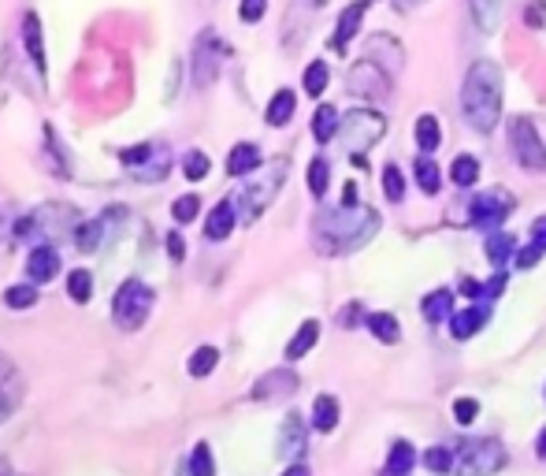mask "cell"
<instances>
[{"label":"cell","mask_w":546,"mask_h":476,"mask_svg":"<svg viewBox=\"0 0 546 476\" xmlns=\"http://www.w3.org/2000/svg\"><path fill=\"white\" fill-rule=\"evenodd\" d=\"M379 231V212L368 205H338L320 209L312 220V246L324 257H342L368 246Z\"/></svg>","instance_id":"cell-1"},{"label":"cell","mask_w":546,"mask_h":476,"mask_svg":"<svg viewBox=\"0 0 546 476\" xmlns=\"http://www.w3.org/2000/svg\"><path fill=\"white\" fill-rule=\"evenodd\" d=\"M461 112L476 134H491L502 119V71L491 60H476L461 86Z\"/></svg>","instance_id":"cell-2"},{"label":"cell","mask_w":546,"mask_h":476,"mask_svg":"<svg viewBox=\"0 0 546 476\" xmlns=\"http://www.w3.org/2000/svg\"><path fill=\"white\" fill-rule=\"evenodd\" d=\"M78 224H82V220H78V212L71 209V205L52 201V205H38V209L30 212V216H23V220H15L12 235L19 238V242H38V246L49 242L52 246L56 238L75 235Z\"/></svg>","instance_id":"cell-3"},{"label":"cell","mask_w":546,"mask_h":476,"mask_svg":"<svg viewBox=\"0 0 546 476\" xmlns=\"http://www.w3.org/2000/svg\"><path fill=\"white\" fill-rule=\"evenodd\" d=\"M509 462L506 447L498 439H465L454 447V473L457 476H494Z\"/></svg>","instance_id":"cell-4"},{"label":"cell","mask_w":546,"mask_h":476,"mask_svg":"<svg viewBox=\"0 0 546 476\" xmlns=\"http://www.w3.org/2000/svg\"><path fill=\"white\" fill-rule=\"evenodd\" d=\"M153 302H156V294L149 283L127 279L116 291V298H112V320H116L123 331H138L145 320H149V313H153Z\"/></svg>","instance_id":"cell-5"},{"label":"cell","mask_w":546,"mask_h":476,"mask_svg":"<svg viewBox=\"0 0 546 476\" xmlns=\"http://www.w3.org/2000/svg\"><path fill=\"white\" fill-rule=\"evenodd\" d=\"M383 134H387V119L379 116L376 108H353L342 116V127H338V138L346 142L350 157H364Z\"/></svg>","instance_id":"cell-6"},{"label":"cell","mask_w":546,"mask_h":476,"mask_svg":"<svg viewBox=\"0 0 546 476\" xmlns=\"http://www.w3.org/2000/svg\"><path fill=\"white\" fill-rule=\"evenodd\" d=\"M509 153H513V160H517L524 172L532 175L546 172V146L528 116L509 119Z\"/></svg>","instance_id":"cell-7"},{"label":"cell","mask_w":546,"mask_h":476,"mask_svg":"<svg viewBox=\"0 0 546 476\" xmlns=\"http://www.w3.org/2000/svg\"><path fill=\"white\" fill-rule=\"evenodd\" d=\"M231 56V49H227V41L216 34V30H201L194 41V53H190V67H194V86H201V90H208L212 82L220 79V67L223 60Z\"/></svg>","instance_id":"cell-8"},{"label":"cell","mask_w":546,"mask_h":476,"mask_svg":"<svg viewBox=\"0 0 546 476\" xmlns=\"http://www.w3.org/2000/svg\"><path fill=\"white\" fill-rule=\"evenodd\" d=\"M286 179V160H275L272 172L264 175V179H257V183H246L242 186V194H238V220H246V224H253L260 212L268 209L275 201V194H279V186H283Z\"/></svg>","instance_id":"cell-9"},{"label":"cell","mask_w":546,"mask_h":476,"mask_svg":"<svg viewBox=\"0 0 546 476\" xmlns=\"http://www.w3.org/2000/svg\"><path fill=\"white\" fill-rule=\"evenodd\" d=\"M346 90L353 97H361V101H387L390 90H394V75H390L387 67H379L376 60L361 56L350 67V75H346Z\"/></svg>","instance_id":"cell-10"},{"label":"cell","mask_w":546,"mask_h":476,"mask_svg":"<svg viewBox=\"0 0 546 476\" xmlns=\"http://www.w3.org/2000/svg\"><path fill=\"white\" fill-rule=\"evenodd\" d=\"M513 209H517L513 194H506V190H483V194H476V198L468 201V227H480V231L491 235V231H498L513 216Z\"/></svg>","instance_id":"cell-11"},{"label":"cell","mask_w":546,"mask_h":476,"mask_svg":"<svg viewBox=\"0 0 546 476\" xmlns=\"http://www.w3.org/2000/svg\"><path fill=\"white\" fill-rule=\"evenodd\" d=\"M294 391H298V372L272 369V372H264L257 384H253L249 398H253V402H275V398H290Z\"/></svg>","instance_id":"cell-12"},{"label":"cell","mask_w":546,"mask_h":476,"mask_svg":"<svg viewBox=\"0 0 546 476\" xmlns=\"http://www.w3.org/2000/svg\"><path fill=\"white\" fill-rule=\"evenodd\" d=\"M364 12H368V0H353L346 12L338 15V27H335V34L327 38V49L335 56H342L346 49H350V41L357 38V30H361V19H364Z\"/></svg>","instance_id":"cell-13"},{"label":"cell","mask_w":546,"mask_h":476,"mask_svg":"<svg viewBox=\"0 0 546 476\" xmlns=\"http://www.w3.org/2000/svg\"><path fill=\"white\" fill-rule=\"evenodd\" d=\"M364 56H368V60H376L379 67H387L390 75H398L402 64H405L402 41L390 38V34H372V38L364 41Z\"/></svg>","instance_id":"cell-14"},{"label":"cell","mask_w":546,"mask_h":476,"mask_svg":"<svg viewBox=\"0 0 546 476\" xmlns=\"http://www.w3.org/2000/svg\"><path fill=\"white\" fill-rule=\"evenodd\" d=\"M309 447V432H305V421H301V413H290L279 428V439H275V450H279V458H301Z\"/></svg>","instance_id":"cell-15"},{"label":"cell","mask_w":546,"mask_h":476,"mask_svg":"<svg viewBox=\"0 0 546 476\" xmlns=\"http://www.w3.org/2000/svg\"><path fill=\"white\" fill-rule=\"evenodd\" d=\"M487 320H491V305L487 302L468 305V309H461V313L450 317V335H454L457 343H465V339H472L480 328H487Z\"/></svg>","instance_id":"cell-16"},{"label":"cell","mask_w":546,"mask_h":476,"mask_svg":"<svg viewBox=\"0 0 546 476\" xmlns=\"http://www.w3.org/2000/svg\"><path fill=\"white\" fill-rule=\"evenodd\" d=\"M52 276H60V253H56V246H34L30 250V257H26V279L30 283H49Z\"/></svg>","instance_id":"cell-17"},{"label":"cell","mask_w":546,"mask_h":476,"mask_svg":"<svg viewBox=\"0 0 546 476\" xmlns=\"http://www.w3.org/2000/svg\"><path fill=\"white\" fill-rule=\"evenodd\" d=\"M23 49L30 56V64L45 79V34H41V15L38 12H26L23 15Z\"/></svg>","instance_id":"cell-18"},{"label":"cell","mask_w":546,"mask_h":476,"mask_svg":"<svg viewBox=\"0 0 546 476\" xmlns=\"http://www.w3.org/2000/svg\"><path fill=\"white\" fill-rule=\"evenodd\" d=\"M234 227H238V205H234V201H220V205H212V212L205 216V238H208V242H223V238H231Z\"/></svg>","instance_id":"cell-19"},{"label":"cell","mask_w":546,"mask_h":476,"mask_svg":"<svg viewBox=\"0 0 546 476\" xmlns=\"http://www.w3.org/2000/svg\"><path fill=\"white\" fill-rule=\"evenodd\" d=\"M260 164H264V157H260V149L253 146V142H238V146L227 153V175H234V179L253 175Z\"/></svg>","instance_id":"cell-20"},{"label":"cell","mask_w":546,"mask_h":476,"mask_svg":"<svg viewBox=\"0 0 546 476\" xmlns=\"http://www.w3.org/2000/svg\"><path fill=\"white\" fill-rule=\"evenodd\" d=\"M294 108H298V93L275 90L268 108H264V123H268V127H286V123L294 119Z\"/></svg>","instance_id":"cell-21"},{"label":"cell","mask_w":546,"mask_h":476,"mask_svg":"<svg viewBox=\"0 0 546 476\" xmlns=\"http://www.w3.org/2000/svg\"><path fill=\"white\" fill-rule=\"evenodd\" d=\"M420 313H424V320H428V324H442V320H450V317H454V291L439 287V291L424 294V302H420Z\"/></svg>","instance_id":"cell-22"},{"label":"cell","mask_w":546,"mask_h":476,"mask_svg":"<svg viewBox=\"0 0 546 476\" xmlns=\"http://www.w3.org/2000/svg\"><path fill=\"white\" fill-rule=\"evenodd\" d=\"M483 250H487V261L494 268H506L517 257V238L509 235V231H491L487 242H483Z\"/></svg>","instance_id":"cell-23"},{"label":"cell","mask_w":546,"mask_h":476,"mask_svg":"<svg viewBox=\"0 0 546 476\" xmlns=\"http://www.w3.org/2000/svg\"><path fill=\"white\" fill-rule=\"evenodd\" d=\"M416 462H420V458H416L413 443H409V439H394V443H390L387 469H383V476H409Z\"/></svg>","instance_id":"cell-24"},{"label":"cell","mask_w":546,"mask_h":476,"mask_svg":"<svg viewBox=\"0 0 546 476\" xmlns=\"http://www.w3.org/2000/svg\"><path fill=\"white\" fill-rule=\"evenodd\" d=\"M171 172V149L164 146V142H156V149H153V157L145 160L142 168H134V179H142V183H160L164 175Z\"/></svg>","instance_id":"cell-25"},{"label":"cell","mask_w":546,"mask_h":476,"mask_svg":"<svg viewBox=\"0 0 546 476\" xmlns=\"http://www.w3.org/2000/svg\"><path fill=\"white\" fill-rule=\"evenodd\" d=\"M338 127H342V116H338L335 105H320L316 108V116H312V138L327 146V142H335Z\"/></svg>","instance_id":"cell-26"},{"label":"cell","mask_w":546,"mask_h":476,"mask_svg":"<svg viewBox=\"0 0 546 476\" xmlns=\"http://www.w3.org/2000/svg\"><path fill=\"white\" fill-rule=\"evenodd\" d=\"M316 339H320V320H305V324L294 331V339L286 343V361H301V357L316 346Z\"/></svg>","instance_id":"cell-27"},{"label":"cell","mask_w":546,"mask_h":476,"mask_svg":"<svg viewBox=\"0 0 546 476\" xmlns=\"http://www.w3.org/2000/svg\"><path fill=\"white\" fill-rule=\"evenodd\" d=\"M413 138H416V146H420V153H424V157H431V153L439 149V142H442L439 119H435V116H416Z\"/></svg>","instance_id":"cell-28"},{"label":"cell","mask_w":546,"mask_h":476,"mask_svg":"<svg viewBox=\"0 0 546 476\" xmlns=\"http://www.w3.org/2000/svg\"><path fill=\"white\" fill-rule=\"evenodd\" d=\"M338 417H342V410H338L335 395H320L312 402V428H316V432H335Z\"/></svg>","instance_id":"cell-29"},{"label":"cell","mask_w":546,"mask_h":476,"mask_svg":"<svg viewBox=\"0 0 546 476\" xmlns=\"http://www.w3.org/2000/svg\"><path fill=\"white\" fill-rule=\"evenodd\" d=\"M413 175H416V186H420V190H424V194H428V198H435V194H439V190H442L439 164H435V160H431V157H424V153H420V157H416V164H413Z\"/></svg>","instance_id":"cell-30"},{"label":"cell","mask_w":546,"mask_h":476,"mask_svg":"<svg viewBox=\"0 0 546 476\" xmlns=\"http://www.w3.org/2000/svg\"><path fill=\"white\" fill-rule=\"evenodd\" d=\"M468 4H472V23H476V30L491 34V30L498 27V19H502V4H506V0H468Z\"/></svg>","instance_id":"cell-31"},{"label":"cell","mask_w":546,"mask_h":476,"mask_svg":"<svg viewBox=\"0 0 546 476\" xmlns=\"http://www.w3.org/2000/svg\"><path fill=\"white\" fill-rule=\"evenodd\" d=\"M364 324H368V331H372V335H376L379 343H398V339H402V324H398V317H394V313H368V320H364Z\"/></svg>","instance_id":"cell-32"},{"label":"cell","mask_w":546,"mask_h":476,"mask_svg":"<svg viewBox=\"0 0 546 476\" xmlns=\"http://www.w3.org/2000/svg\"><path fill=\"white\" fill-rule=\"evenodd\" d=\"M216 365H220V350L216 346H197L194 354H190V361H186V372L194 380H205V376L216 372Z\"/></svg>","instance_id":"cell-33"},{"label":"cell","mask_w":546,"mask_h":476,"mask_svg":"<svg viewBox=\"0 0 546 476\" xmlns=\"http://www.w3.org/2000/svg\"><path fill=\"white\" fill-rule=\"evenodd\" d=\"M4 305L8 309H15V313H23V309H34L38 305V283H15V287H8L4 291Z\"/></svg>","instance_id":"cell-34"},{"label":"cell","mask_w":546,"mask_h":476,"mask_svg":"<svg viewBox=\"0 0 546 476\" xmlns=\"http://www.w3.org/2000/svg\"><path fill=\"white\" fill-rule=\"evenodd\" d=\"M67 298L78 305H86L93 298V272L86 268H75V272H67Z\"/></svg>","instance_id":"cell-35"},{"label":"cell","mask_w":546,"mask_h":476,"mask_svg":"<svg viewBox=\"0 0 546 476\" xmlns=\"http://www.w3.org/2000/svg\"><path fill=\"white\" fill-rule=\"evenodd\" d=\"M450 179H454V186H476V179H480V160L472 157V153L454 157V164H450Z\"/></svg>","instance_id":"cell-36"},{"label":"cell","mask_w":546,"mask_h":476,"mask_svg":"<svg viewBox=\"0 0 546 476\" xmlns=\"http://www.w3.org/2000/svg\"><path fill=\"white\" fill-rule=\"evenodd\" d=\"M104 220H86V224H78L75 227V246L82 253H93L97 246H101V238H104Z\"/></svg>","instance_id":"cell-37"},{"label":"cell","mask_w":546,"mask_h":476,"mask_svg":"<svg viewBox=\"0 0 546 476\" xmlns=\"http://www.w3.org/2000/svg\"><path fill=\"white\" fill-rule=\"evenodd\" d=\"M327 82H331V71H327V64H324V60H312V64L305 67V79H301L305 93H309V97H320V93L327 90Z\"/></svg>","instance_id":"cell-38"},{"label":"cell","mask_w":546,"mask_h":476,"mask_svg":"<svg viewBox=\"0 0 546 476\" xmlns=\"http://www.w3.org/2000/svg\"><path fill=\"white\" fill-rule=\"evenodd\" d=\"M327 186H331V164L324 157H312L309 160V190L312 198H324Z\"/></svg>","instance_id":"cell-39"},{"label":"cell","mask_w":546,"mask_h":476,"mask_svg":"<svg viewBox=\"0 0 546 476\" xmlns=\"http://www.w3.org/2000/svg\"><path fill=\"white\" fill-rule=\"evenodd\" d=\"M208 168H212V160H208V153H201V149H190V153L182 157V175H186L190 183H201L208 175Z\"/></svg>","instance_id":"cell-40"},{"label":"cell","mask_w":546,"mask_h":476,"mask_svg":"<svg viewBox=\"0 0 546 476\" xmlns=\"http://www.w3.org/2000/svg\"><path fill=\"white\" fill-rule=\"evenodd\" d=\"M424 469L431 473H454V450L450 447H428L424 450Z\"/></svg>","instance_id":"cell-41"},{"label":"cell","mask_w":546,"mask_h":476,"mask_svg":"<svg viewBox=\"0 0 546 476\" xmlns=\"http://www.w3.org/2000/svg\"><path fill=\"white\" fill-rule=\"evenodd\" d=\"M383 194H387V201H405V175H402V168L398 164H387L383 168Z\"/></svg>","instance_id":"cell-42"},{"label":"cell","mask_w":546,"mask_h":476,"mask_svg":"<svg viewBox=\"0 0 546 476\" xmlns=\"http://www.w3.org/2000/svg\"><path fill=\"white\" fill-rule=\"evenodd\" d=\"M190 476H216V462H212V447L197 443L190 450Z\"/></svg>","instance_id":"cell-43"},{"label":"cell","mask_w":546,"mask_h":476,"mask_svg":"<svg viewBox=\"0 0 546 476\" xmlns=\"http://www.w3.org/2000/svg\"><path fill=\"white\" fill-rule=\"evenodd\" d=\"M197 212H201V198H197V194H182V198H175V205H171L175 224H190V220H197Z\"/></svg>","instance_id":"cell-44"},{"label":"cell","mask_w":546,"mask_h":476,"mask_svg":"<svg viewBox=\"0 0 546 476\" xmlns=\"http://www.w3.org/2000/svg\"><path fill=\"white\" fill-rule=\"evenodd\" d=\"M45 149H49V157L56 160V175L60 179H67V157H64V149H60V138H56V131H52L49 123H45Z\"/></svg>","instance_id":"cell-45"},{"label":"cell","mask_w":546,"mask_h":476,"mask_svg":"<svg viewBox=\"0 0 546 476\" xmlns=\"http://www.w3.org/2000/svg\"><path fill=\"white\" fill-rule=\"evenodd\" d=\"M506 283H509L506 268H498V272H494V276L487 279V283H483V291H480V302H487V305H491L494 298H498V294L506 291Z\"/></svg>","instance_id":"cell-46"},{"label":"cell","mask_w":546,"mask_h":476,"mask_svg":"<svg viewBox=\"0 0 546 476\" xmlns=\"http://www.w3.org/2000/svg\"><path fill=\"white\" fill-rule=\"evenodd\" d=\"M524 23H528V30H546V0H528Z\"/></svg>","instance_id":"cell-47"},{"label":"cell","mask_w":546,"mask_h":476,"mask_svg":"<svg viewBox=\"0 0 546 476\" xmlns=\"http://www.w3.org/2000/svg\"><path fill=\"white\" fill-rule=\"evenodd\" d=\"M480 417V402L476 398H457L454 402V421L457 424H472Z\"/></svg>","instance_id":"cell-48"},{"label":"cell","mask_w":546,"mask_h":476,"mask_svg":"<svg viewBox=\"0 0 546 476\" xmlns=\"http://www.w3.org/2000/svg\"><path fill=\"white\" fill-rule=\"evenodd\" d=\"M264 12H268V0H242V4H238V19H242V23H260Z\"/></svg>","instance_id":"cell-49"},{"label":"cell","mask_w":546,"mask_h":476,"mask_svg":"<svg viewBox=\"0 0 546 476\" xmlns=\"http://www.w3.org/2000/svg\"><path fill=\"white\" fill-rule=\"evenodd\" d=\"M364 305L361 302H350V305H342V313H338V324L342 328H357V324H364Z\"/></svg>","instance_id":"cell-50"},{"label":"cell","mask_w":546,"mask_h":476,"mask_svg":"<svg viewBox=\"0 0 546 476\" xmlns=\"http://www.w3.org/2000/svg\"><path fill=\"white\" fill-rule=\"evenodd\" d=\"M543 246H535V242H532V246H524V250H517V257H513V265H517V268H535V265H539V261H543Z\"/></svg>","instance_id":"cell-51"},{"label":"cell","mask_w":546,"mask_h":476,"mask_svg":"<svg viewBox=\"0 0 546 476\" xmlns=\"http://www.w3.org/2000/svg\"><path fill=\"white\" fill-rule=\"evenodd\" d=\"M168 257L175 261V265H182V261H186V242H182L179 231H171V235H168Z\"/></svg>","instance_id":"cell-52"},{"label":"cell","mask_w":546,"mask_h":476,"mask_svg":"<svg viewBox=\"0 0 546 476\" xmlns=\"http://www.w3.org/2000/svg\"><path fill=\"white\" fill-rule=\"evenodd\" d=\"M15 406H19V391H0V424L12 417Z\"/></svg>","instance_id":"cell-53"},{"label":"cell","mask_w":546,"mask_h":476,"mask_svg":"<svg viewBox=\"0 0 546 476\" xmlns=\"http://www.w3.org/2000/svg\"><path fill=\"white\" fill-rule=\"evenodd\" d=\"M12 380H15V361L8 354H0V391H8Z\"/></svg>","instance_id":"cell-54"},{"label":"cell","mask_w":546,"mask_h":476,"mask_svg":"<svg viewBox=\"0 0 546 476\" xmlns=\"http://www.w3.org/2000/svg\"><path fill=\"white\" fill-rule=\"evenodd\" d=\"M532 242L546 250V216H539V220L532 224Z\"/></svg>","instance_id":"cell-55"},{"label":"cell","mask_w":546,"mask_h":476,"mask_svg":"<svg viewBox=\"0 0 546 476\" xmlns=\"http://www.w3.org/2000/svg\"><path fill=\"white\" fill-rule=\"evenodd\" d=\"M12 216H8V205H0V238L4 235H12Z\"/></svg>","instance_id":"cell-56"},{"label":"cell","mask_w":546,"mask_h":476,"mask_svg":"<svg viewBox=\"0 0 546 476\" xmlns=\"http://www.w3.org/2000/svg\"><path fill=\"white\" fill-rule=\"evenodd\" d=\"M342 205H357V186L346 183V190H342Z\"/></svg>","instance_id":"cell-57"},{"label":"cell","mask_w":546,"mask_h":476,"mask_svg":"<svg viewBox=\"0 0 546 476\" xmlns=\"http://www.w3.org/2000/svg\"><path fill=\"white\" fill-rule=\"evenodd\" d=\"M535 454H539V458L546 462V424H543V432L535 436Z\"/></svg>","instance_id":"cell-58"},{"label":"cell","mask_w":546,"mask_h":476,"mask_svg":"<svg viewBox=\"0 0 546 476\" xmlns=\"http://www.w3.org/2000/svg\"><path fill=\"white\" fill-rule=\"evenodd\" d=\"M279 476H312V473H309V465L294 462V465H290V469H286V473H279Z\"/></svg>","instance_id":"cell-59"},{"label":"cell","mask_w":546,"mask_h":476,"mask_svg":"<svg viewBox=\"0 0 546 476\" xmlns=\"http://www.w3.org/2000/svg\"><path fill=\"white\" fill-rule=\"evenodd\" d=\"M416 4H420V0H394V8H398V12H413Z\"/></svg>","instance_id":"cell-60"},{"label":"cell","mask_w":546,"mask_h":476,"mask_svg":"<svg viewBox=\"0 0 546 476\" xmlns=\"http://www.w3.org/2000/svg\"><path fill=\"white\" fill-rule=\"evenodd\" d=\"M0 476H12V462H8L4 454H0Z\"/></svg>","instance_id":"cell-61"},{"label":"cell","mask_w":546,"mask_h":476,"mask_svg":"<svg viewBox=\"0 0 546 476\" xmlns=\"http://www.w3.org/2000/svg\"><path fill=\"white\" fill-rule=\"evenodd\" d=\"M309 4H312V8H324L327 0H309Z\"/></svg>","instance_id":"cell-62"}]
</instances>
